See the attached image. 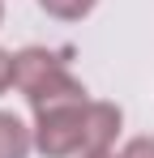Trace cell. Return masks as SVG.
Returning a JSON list of instances; mask_svg holds the SVG:
<instances>
[{
	"mask_svg": "<svg viewBox=\"0 0 154 158\" xmlns=\"http://www.w3.org/2000/svg\"><path fill=\"white\" fill-rule=\"evenodd\" d=\"M13 85L26 94L30 111H47L64 103H86V85L69 73V64L47 47H22L13 52Z\"/></svg>",
	"mask_w": 154,
	"mask_h": 158,
	"instance_id": "cell-1",
	"label": "cell"
},
{
	"mask_svg": "<svg viewBox=\"0 0 154 158\" xmlns=\"http://www.w3.org/2000/svg\"><path fill=\"white\" fill-rule=\"evenodd\" d=\"M0 26H4V0H0Z\"/></svg>",
	"mask_w": 154,
	"mask_h": 158,
	"instance_id": "cell-9",
	"label": "cell"
},
{
	"mask_svg": "<svg viewBox=\"0 0 154 158\" xmlns=\"http://www.w3.org/2000/svg\"><path fill=\"white\" fill-rule=\"evenodd\" d=\"M77 158H120V154H116V150H81Z\"/></svg>",
	"mask_w": 154,
	"mask_h": 158,
	"instance_id": "cell-8",
	"label": "cell"
},
{
	"mask_svg": "<svg viewBox=\"0 0 154 158\" xmlns=\"http://www.w3.org/2000/svg\"><path fill=\"white\" fill-rule=\"evenodd\" d=\"M34 128H26L13 111H0V158H30Z\"/></svg>",
	"mask_w": 154,
	"mask_h": 158,
	"instance_id": "cell-4",
	"label": "cell"
},
{
	"mask_svg": "<svg viewBox=\"0 0 154 158\" xmlns=\"http://www.w3.org/2000/svg\"><path fill=\"white\" fill-rule=\"evenodd\" d=\"M124 128V111L116 103H94L86 111V150H116V137Z\"/></svg>",
	"mask_w": 154,
	"mask_h": 158,
	"instance_id": "cell-3",
	"label": "cell"
},
{
	"mask_svg": "<svg viewBox=\"0 0 154 158\" xmlns=\"http://www.w3.org/2000/svg\"><path fill=\"white\" fill-rule=\"evenodd\" d=\"M120 158H154V137H133V141H124Z\"/></svg>",
	"mask_w": 154,
	"mask_h": 158,
	"instance_id": "cell-6",
	"label": "cell"
},
{
	"mask_svg": "<svg viewBox=\"0 0 154 158\" xmlns=\"http://www.w3.org/2000/svg\"><path fill=\"white\" fill-rule=\"evenodd\" d=\"M86 111L90 98L34 111V150L43 158H77L86 150Z\"/></svg>",
	"mask_w": 154,
	"mask_h": 158,
	"instance_id": "cell-2",
	"label": "cell"
},
{
	"mask_svg": "<svg viewBox=\"0 0 154 158\" xmlns=\"http://www.w3.org/2000/svg\"><path fill=\"white\" fill-rule=\"evenodd\" d=\"M94 4L99 0H39V9L56 22H81V17L94 13Z\"/></svg>",
	"mask_w": 154,
	"mask_h": 158,
	"instance_id": "cell-5",
	"label": "cell"
},
{
	"mask_svg": "<svg viewBox=\"0 0 154 158\" xmlns=\"http://www.w3.org/2000/svg\"><path fill=\"white\" fill-rule=\"evenodd\" d=\"M4 90H13V52L0 47V94Z\"/></svg>",
	"mask_w": 154,
	"mask_h": 158,
	"instance_id": "cell-7",
	"label": "cell"
}]
</instances>
